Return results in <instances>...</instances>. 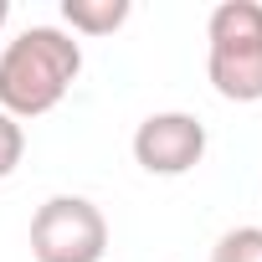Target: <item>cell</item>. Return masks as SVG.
I'll list each match as a JSON object with an SVG mask.
<instances>
[{"mask_svg":"<svg viewBox=\"0 0 262 262\" xmlns=\"http://www.w3.org/2000/svg\"><path fill=\"white\" fill-rule=\"evenodd\" d=\"M82 72V41L67 26H26L0 47V113L41 118L52 113Z\"/></svg>","mask_w":262,"mask_h":262,"instance_id":"cell-1","label":"cell"},{"mask_svg":"<svg viewBox=\"0 0 262 262\" xmlns=\"http://www.w3.org/2000/svg\"><path fill=\"white\" fill-rule=\"evenodd\" d=\"M206 77L226 103H262V6L221 0L206 21Z\"/></svg>","mask_w":262,"mask_h":262,"instance_id":"cell-2","label":"cell"},{"mask_svg":"<svg viewBox=\"0 0 262 262\" xmlns=\"http://www.w3.org/2000/svg\"><path fill=\"white\" fill-rule=\"evenodd\" d=\"M108 221L88 195H52L31 216V257L36 262H103Z\"/></svg>","mask_w":262,"mask_h":262,"instance_id":"cell-3","label":"cell"},{"mask_svg":"<svg viewBox=\"0 0 262 262\" xmlns=\"http://www.w3.org/2000/svg\"><path fill=\"white\" fill-rule=\"evenodd\" d=\"M206 144H211L206 123L195 113L165 108V113H149L134 128V165L144 175H190L206 160Z\"/></svg>","mask_w":262,"mask_h":262,"instance_id":"cell-4","label":"cell"},{"mask_svg":"<svg viewBox=\"0 0 262 262\" xmlns=\"http://www.w3.org/2000/svg\"><path fill=\"white\" fill-rule=\"evenodd\" d=\"M128 0H62V21L72 36H113L128 21Z\"/></svg>","mask_w":262,"mask_h":262,"instance_id":"cell-5","label":"cell"},{"mask_svg":"<svg viewBox=\"0 0 262 262\" xmlns=\"http://www.w3.org/2000/svg\"><path fill=\"white\" fill-rule=\"evenodd\" d=\"M211 262H262V226H231L211 247Z\"/></svg>","mask_w":262,"mask_h":262,"instance_id":"cell-6","label":"cell"},{"mask_svg":"<svg viewBox=\"0 0 262 262\" xmlns=\"http://www.w3.org/2000/svg\"><path fill=\"white\" fill-rule=\"evenodd\" d=\"M21 155H26V128L11 113H0V180H11L21 170Z\"/></svg>","mask_w":262,"mask_h":262,"instance_id":"cell-7","label":"cell"},{"mask_svg":"<svg viewBox=\"0 0 262 262\" xmlns=\"http://www.w3.org/2000/svg\"><path fill=\"white\" fill-rule=\"evenodd\" d=\"M6 21H11V0H0V31H6Z\"/></svg>","mask_w":262,"mask_h":262,"instance_id":"cell-8","label":"cell"}]
</instances>
